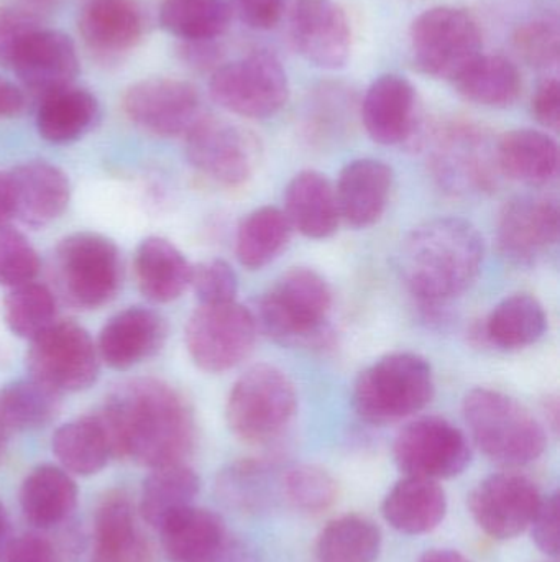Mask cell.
<instances>
[{
	"label": "cell",
	"mask_w": 560,
	"mask_h": 562,
	"mask_svg": "<svg viewBox=\"0 0 560 562\" xmlns=\"http://www.w3.org/2000/svg\"><path fill=\"white\" fill-rule=\"evenodd\" d=\"M94 415L107 435L112 456L134 459L145 468L181 464L196 445L190 403L163 380L118 383Z\"/></svg>",
	"instance_id": "obj_1"
},
{
	"label": "cell",
	"mask_w": 560,
	"mask_h": 562,
	"mask_svg": "<svg viewBox=\"0 0 560 562\" xmlns=\"http://www.w3.org/2000/svg\"><path fill=\"white\" fill-rule=\"evenodd\" d=\"M483 257V239L476 226L459 217H437L408 234L398 254V270L418 300L439 304L476 283Z\"/></svg>",
	"instance_id": "obj_2"
},
{
	"label": "cell",
	"mask_w": 560,
	"mask_h": 562,
	"mask_svg": "<svg viewBox=\"0 0 560 562\" xmlns=\"http://www.w3.org/2000/svg\"><path fill=\"white\" fill-rule=\"evenodd\" d=\"M332 291L312 269L288 270L260 297L256 326L270 339L289 347H324L331 339Z\"/></svg>",
	"instance_id": "obj_3"
},
{
	"label": "cell",
	"mask_w": 560,
	"mask_h": 562,
	"mask_svg": "<svg viewBox=\"0 0 560 562\" xmlns=\"http://www.w3.org/2000/svg\"><path fill=\"white\" fill-rule=\"evenodd\" d=\"M464 418L480 451L499 464L519 468L545 454V426L506 393L473 389L464 400Z\"/></svg>",
	"instance_id": "obj_4"
},
{
	"label": "cell",
	"mask_w": 560,
	"mask_h": 562,
	"mask_svg": "<svg viewBox=\"0 0 560 562\" xmlns=\"http://www.w3.org/2000/svg\"><path fill=\"white\" fill-rule=\"evenodd\" d=\"M434 392L431 363L418 353L397 352L381 357L358 375L352 403L365 423L384 426L423 412Z\"/></svg>",
	"instance_id": "obj_5"
},
{
	"label": "cell",
	"mask_w": 560,
	"mask_h": 562,
	"mask_svg": "<svg viewBox=\"0 0 560 562\" xmlns=\"http://www.w3.org/2000/svg\"><path fill=\"white\" fill-rule=\"evenodd\" d=\"M298 408L295 383L278 367L260 363L237 379L227 398L230 431L249 445L278 438Z\"/></svg>",
	"instance_id": "obj_6"
},
{
	"label": "cell",
	"mask_w": 560,
	"mask_h": 562,
	"mask_svg": "<svg viewBox=\"0 0 560 562\" xmlns=\"http://www.w3.org/2000/svg\"><path fill=\"white\" fill-rule=\"evenodd\" d=\"M430 168L441 190L453 196L489 193L502 175L495 138L469 121L447 122L434 132Z\"/></svg>",
	"instance_id": "obj_7"
},
{
	"label": "cell",
	"mask_w": 560,
	"mask_h": 562,
	"mask_svg": "<svg viewBox=\"0 0 560 562\" xmlns=\"http://www.w3.org/2000/svg\"><path fill=\"white\" fill-rule=\"evenodd\" d=\"M52 270L62 300L78 310H98L111 303L122 283L117 246L95 233L65 237L53 254Z\"/></svg>",
	"instance_id": "obj_8"
},
{
	"label": "cell",
	"mask_w": 560,
	"mask_h": 562,
	"mask_svg": "<svg viewBox=\"0 0 560 562\" xmlns=\"http://www.w3.org/2000/svg\"><path fill=\"white\" fill-rule=\"evenodd\" d=\"M418 71L453 82L483 52L479 22L466 10L441 5L424 10L410 29Z\"/></svg>",
	"instance_id": "obj_9"
},
{
	"label": "cell",
	"mask_w": 560,
	"mask_h": 562,
	"mask_svg": "<svg viewBox=\"0 0 560 562\" xmlns=\"http://www.w3.org/2000/svg\"><path fill=\"white\" fill-rule=\"evenodd\" d=\"M209 92L216 104L232 114L268 119L288 102V75L272 53L253 52L236 61L224 63L214 71Z\"/></svg>",
	"instance_id": "obj_10"
},
{
	"label": "cell",
	"mask_w": 560,
	"mask_h": 562,
	"mask_svg": "<svg viewBox=\"0 0 560 562\" xmlns=\"http://www.w3.org/2000/svg\"><path fill=\"white\" fill-rule=\"evenodd\" d=\"M259 326L255 314L243 304H201L186 326V347L204 372L222 373L249 359Z\"/></svg>",
	"instance_id": "obj_11"
},
{
	"label": "cell",
	"mask_w": 560,
	"mask_h": 562,
	"mask_svg": "<svg viewBox=\"0 0 560 562\" xmlns=\"http://www.w3.org/2000/svg\"><path fill=\"white\" fill-rule=\"evenodd\" d=\"M26 367L30 376L62 395L91 389L98 382L101 357L84 327L55 321L30 340Z\"/></svg>",
	"instance_id": "obj_12"
},
{
	"label": "cell",
	"mask_w": 560,
	"mask_h": 562,
	"mask_svg": "<svg viewBox=\"0 0 560 562\" xmlns=\"http://www.w3.org/2000/svg\"><path fill=\"white\" fill-rule=\"evenodd\" d=\"M184 137L191 167L219 187H242L262 160L259 137L224 119L203 115Z\"/></svg>",
	"instance_id": "obj_13"
},
{
	"label": "cell",
	"mask_w": 560,
	"mask_h": 562,
	"mask_svg": "<svg viewBox=\"0 0 560 562\" xmlns=\"http://www.w3.org/2000/svg\"><path fill=\"white\" fill-rule=\"evenodd\" d=\"M393 458L404 475L437 482L462 474L472 451L456 425L441 416H423L398 432Z\"/></svg>",
	"instance_id": "obj_14"
},
{
	"label": "cell",
	"mask_w": 560,
	"mask_h": 562,
	"mask_svg": "<svg viewBox=\"0 0 560 562\" xmlns=\"http://www.w3.org/2000/svg\"><path fill=\"white\" fill-rule=\"evenodd\" d=\"M125 114L137 127L157 137L186 135L203 117L201 95L181 79L151 78L125 92Z\"/></svg>",
	"instance_id": "obj_15"
},
{
	"label": "cell",
	"mask_w": 560,
	"mask_h": 562,
	"mask_svg": "<svg viewBox=\"0 0 560 562\" xmlns=\"http://www.w3.org/2000/svg\"><path fill=\"white\" fill-rule=\"evenodd\" d=\"M541 498L532 479L502 472L490 475L473 488L469 508L483 533L506 541L528 530Z\"/></svg>",
	"instance_id": "obj_16"
},
{
	"label": "cell",
	"mask_w": 560,
	"mask_h": 562,
	"mask_svg": "<svg viewBox=\"0 0 560 562\" xmlns=\"http://www.w3.org/2000/svg\"><path fill=\"white\" fill-rule=\"evenodd\" d=\"M296 52L322 69H341L352 55V25L335 0H295L288 16Z\"/></svg>",
	"instance_id": "obj_17"
},
{
	"label": "cell",
	"mask_w": 560,
	"mask_h": 562,
	"mask_svg": "<svg viewBox=\"0 0 560 562\" xmlns=\"http://www.w3.org/2000/svg\"><path fill=\"white\" fill-rule=\"evenodd\" d=\"M560 213L548 196H518L500 213L496 240L506 259L533 266L558 244Z\"/></svg>",
	"instance_id": "obj_18"
},
{
	"label": "cell",
	"mask_w": 560,
	"mask_h": 562,
	"mask_svg": "<svg viewBox=\"0 0 560 562\" xmlns=\"http://www.w3.org/2000/svg\"><path fill=\"white\" fill-rule=\"evenodd\" d=\"M361 117L368 137L377 144H410L421 127L416 88L404 76H380L362 99Z\"/></svg>",
	"instance_id": "obj_19"
},
{
	"label": "cell",
	"mask_w": 560,
	"mask_h": 562,
	"mask_svg": "<svg viewBox=\"0 0 560 562\" xmlns=\"http://www.w3.org/2000/svg\"><path fill=\"white\" fill-rule=\"evenodd\" d=\"M10 69L26 91L43 99L72 86L79 75L78 53L65 33L42 26L23 43Z\"/></svg>",
	"instance_id": "obj_20"
},
{
	"label": "cell",
	"mask_w": 560,
	"mask_h": 562,
	"mask_svg": "<svg viewBox=\"0 0 560 562\" xmlns=\"http://www.w3.org/2000/svg\"><path fill=\"white\" fill-rule=\"evenodd\" d=\"M168 324L150 307L132 306L112 316L102 327L99 357L111 369L128 370L163 349Z\"/></svg>",
	"instance_id": "obj_21"
},
{
	"label": "cell",
	"mask_w": 560,
	"mask_h": 562,
	"mask_svg": "<svg viewBox=\"0 0 560 562\" xmlns=\"http://www.w3.org/2000/svg\"><path fill=\"white\" fill-rule=\"evenodd\" d=\"M334 190L341 221L355 229H365L377 224L387 211L393 170L385 161L358 158L342 168Z\"/></svg>",
	"instance_id": "obj_22"
},
{
	"label": "cell",
	"mask_w": 560,
	"mask_h": 562,
	"mask_svg": "<svg viewBox=\"0 0 560 562\" xmlns=\"http://www.w3.org/2000/svg\"><path fill=\"white\" fill-rule=\"evenodd\" d=\"M16 220L25 226H49L68 207L71 187L61 168L48 161H26L9 173Z\"/></svg>",
	"instance_id": "obj_23"
},
{
	"label": "cell",
	"mask_w": 560,
	"mask_h": 562,
	"mask_svg": "<svg viewBox=\"0 0 560 562\" xmlns=\"http://www.w3.org/2000/svg\"><path fill=\"white\" fill-rule=\"evenodd\" d=\"M91 562H150L134 505L122 492H111L95 510Z\"/></svg>",
	"instance_id": "obj_24"
},
{
	"label": "cell",
	"mask_w": 560,
	"mask_h": 562,
	"mask_svg": "<svg viewBox=\"0 0 560 562\" xmlns=\"http://www.w3.org/2000/svg\"><path fill=\"white\" fill-rule=\"evenodd\" d=\"M79 33L92 52L121 55L144 36V12L135 0H91L79 15Z\"/></svg>",
	"instance_id": "obj_25"
},
{
	"label": "cell",
	"mask_w": 560,
	"mask_h": 562,
	"mask_svg": "<svg viewBox=\"0 0 560 562\" xmlns=\"http://www.w3.org/2000/svg\"><path fill=\"white\" fill-rule=\"evenodd\" d=\"M283 213L293 231L308 239H328L338 233L341 224L334 187L324 175L315 170L301 171L289 181Z\"/></svg>",
	"instance_id": "obj_26"
},
{
	"label": "cell",
	"mask_w": 560,
	"mask_h": 562,
	"mask_svg": "<svg viewBox=\"0 0 560 562\" xmlns=\"http://www.w3.org/2000/svg\"><path fill=\"white\" fill-rule=\"evenodd\" d=\"M381 510L385 520L400 533L413 537L430 533L446 517V492L436 481L404 475L388 492Z\"/></svg>",
	"instance_id": "obj_27"
},
{
	"label": "cell",
	"mask_w": 560,
	"mask_h": 562,
	"mask_svg": "<svg viewBox=\"0 0 560 562\" xmlns=\"http://www.w3.org/2000/svg\"><path fill=\"white\" fill-rule=\"evenodd\" d=\"M500 173L518 183L542 187L559 170V147L555 138L535 128H518L496 140Z\"/></svg>",
	"instance_id": "obj_28"
},
{
	"label": "cell",
	"mask_w": 560,
	"mask_h": 562,
	"mask_svg": "<svg viewBox=\"0 0 560 562\" xmlns=\"http://www.w3.org/2000/svg\"><path fill=\"white\" fill-rule=\"evenodd\" d=\"M79 491L65 469L43 464L33 469L20 487V508L33 527L49 530L71 517Z\"/></svg>",
	"instance_id": "obj_29"
},
{
	"label": "cell",
	"mask_w": 560,
	"mask_h": 562,
	"mask_svg": "<svg viewBox=\"0 0 560 562\" xmlns=\"http://www.w3.org/2000/svg\"><path fill=\"white\" fill-rule=\"evenodd\" d=\"M158 531L173 562H207L229 540L222 518L196 505L171 515Z\"/></svg>",
	"instance_id": "obj_30"
},
{
	"label": "cell",
	"mask_w": 560,
	"mask_h": 562,
	"mask_svg": "<svg viewBox=\"0 0 560 562\" xmlns=\"http://www.w3.org/2000/svg\"><path fill=\"white\" fill-rule=\"evenodd\" d=\"M193 266L170 240L148 237L134 259L138 290L153 303H171L183 296L191 283Z\"/></svg>",
	"instance_id": "obj_31"
},
{
	"label": "cell",
	"mask_w": 560,
	"mask_h": 562,
	"mask_svg": "<svg viewBox=\"0 0 560 562\" xmlns=\"http://www.w3.org/2000/svg\"><path fill=\"white\" fill-rule=\"evenodd\" d=\"M466 101L483 108L505 109L518 101L523 78L518 66L502 55H480L453 81Z\"/></svg>",
	"instance_id": "obj_32"
},
{
	"label": "cell",
	"mask_w": 560,
	"mask_h": 562,
	"mask_svg": "<svg viewBox=\"0 0 560 562\" xmlns=\"http://www.w3.org/2000/svg\"><path fill=\"white\" fill-rule=\"evenodd\" d=\"M98 117L99 102L94 94L69 86L42 99L36 128L49 144H71L88 134Z\"/></svg>",
	"instance_id": "obj_33"
},
{
	"label": "cell",
	"mask_w": 560,
	"mask_h": 562,
	"mask_svg": "<svg viewBox=\"0 0 560 562\" xmlns=\"http://www.w3.org/2000/svg\"><path fill=\"white\" fill-rule=\"evenodd\" d=\"M548 316L538 297L516 293L505 297L487 317L483 334L492 346L519 350L538 342L546 333Z\"/></svg>",
	"instance_id": "obj_34"
},
{
	"label": "cell",
	"mask_w": 560,
	"mask_h": 562,
	"mask_svg": "<svg viewBox=\"0 0 560 562\" xmlns=\"http://www.w3.org/2000/svg\"><path fill=\"white\" fill-rule=\"evenodd\" d=\"M199 491V477L184 462L151 469L141 487V517L155 530H160L171 515L194 505Z\"/></svg>",
	"instance_id": "obj_35"
},
{
	"label": "cell",
	"mask_w": 560,
	"mask_h": 562,
	"mask_svg": "<svg viewBox=\"0 0 560 562\" xmlns=\"http://www.w3.org/2000/svg\"><path fill=\"white\" fill-rule=\"evenodd\" d=\"M53 452L66 472L82 477L98 474L112 456L111 442L95 415L66 423L56 429Z\"/></svg>",
	"instance_id": "obj_36"
},
{
	"label": "cell",
	"mask_w": 560,
	"mask_h": 562,
	"mask_svg": "<svg viewBox=\"0 0 560 562\" xmlns=\"http://www.w3.org/2000/svg\"><path fill=\"white\" fill-rule=\"evenodd\" d=\"M61 393L38 380H16L0 389V426L5 432L45 428L61 409Z\"/></svg>",
	"instance_id": "obj_37"
},
{
	"label": "cell",
	"mask_w": 560,
	"mask_h": 562,
	"mask_svg": "<svg viewBox=\"0 0 560 562\" xmlns=\"http://www.w3.org/2000/svg\"><path fill=\"white\" fill-rule=\"evenodd\" d=\"M292 234V224L283 210L259 207L240 223L237 231V259L245 269H263L286 249Z\"/></svg>",
	"instance_id": "obj_38"
},
{
	"label": "cell",
	"mask_w": 560,
	"mask_h": 562,
	"mask_svg": "<svg viewBox=\"0 0 560 562\" xmlns=\"http://www.w3.org/2000/svg\"><path fill=\"white\" fill-rule=\"evenodd\" d=\"M275 479V465L265 459H240L224 468L217 475L216 492L227 507L239 512H260L266 508L282 488Z\"/></svg>",
	"instance_id": "obj_39"
},
{
	"label": "cell",
	"mask_w": 560,
	"mask_h": 562,
	"mask_svg": "<svg viewBox=\"0 0 560 562\" xmlns=\"http://www.w3.org/2000/svg\"><path fill=\"white\" fill-rule=\"evenodd\" d=\"M232 7L227 0H164L160 22L181 42L219 40L229 29Z\"/></svg>",
	"instance_id": "obj_40"
},
{
	"label": "cell",
	"mask_w": 560,
	"mask_h": 562,
	"mask_svg": "<svg viewBox=\"0 0 560 562\" xmlns=\"http://www.w3.org/2000/svg\"><path fill=\"white\" fill-rule=\"evenodd\" d=\"M319 562H375L381 550L380 528L361 515L335 518L319 535Z\"/></svg>",
	"instance_id": "obj_41"
},
{
	"label": "cell",
	"mask_w": 560,
	"mask_h": 562,
	"mask_svg": "<svg viewBox=\"0 0 560 562\" xmlns=\"http://www.w3.org/2000/svg\"><path fill=\"white\" fill-rule=\"evenodd\" d=\"M56 316L55 294L46 284L36 281L10 288L3 300V319L9 329L23 339H35L58 321Z\"/></svg>",
	"instance_id": "obj_42"
},
{
	"label": "cell",
	"mask_w": 560,
	"mask_h": 562,
	"mask_svg": "<svg viewBox=\"0 0 560 562\" xmlns=\"http://www.w3.org/2000/svg\"><path fill=\"white\" fill-rule=\"evenodd\" d=\"M516 55L548 75L558 72L560 61V29L556 13H539L519 23L513 32Z\"/></svg>",
	"instance_id": "obj_43"
},
{
	"label": "cell",
	"mask_w": 560,
	"mask_h": 562,
	"mask_svg": "<svg viewBox=\"0 0 560 562\" xmlns=\"http://www.w3.org/2000/svg\"><path fill=\"white\" fill-rule=\"evenodd\" d=\"M282 495L293 508L302 514H322L338 501L339 485L319 465H293L282 474Z\"/></svg>",
	"instance_id": "obj_44"
},
{
	"label": "cell",
	"mask_w": 560,
	"mask_h": 562,
	"mask_svg": "<svg viewBox=\"0 0 560 562\" xmlns=\"http://www.w3.org/2000/svg\"><path fill=\"white\" fill-rule=\"evenodd\" d=\"M42 269L38 252L12 227L0 229V286L15 288L35 281Z\"/></svg>",
	"instance_id": "obj_45"
},
{
	"label": "cell",
	"mask_w": 560,
	"mask_h": 562,
	"mask_svg": "<svg viewBox=\"0 0 560 562\" xmlns=\"http://www.w3.org/2000/svg\"><path fill=\"white\" fill-rule=\"evenodd\" d=\"M190 286L201 304L232 303L239 291V280L229 263L214 259L193 267Z\"/></svg>",
	"instance_id": "obj_46"
},
{
	"label": "cell",
	"mask_w": 560,
	"mask_h": 562,
	"mask_svg": "<svg viewBox=\"0 0 560 562\" xmlns=\"http://www.w3.org/2000/svg\"><path fill=\"white\" fill-rule=\"evenodd\" d=\"M38 29L39 20L30 10L0 9V66L10 68L23 43Z\"/></svg>",
	"instance_id": "obj_47"
},
{
	"label": "cell",
	"mask_w": 560,
	"mask_h": 562,
	"mask_svg": "<svg viewBox=\"0 0 560 562\" xmlns=\"http://www.w3.org/2000/svg\"><path fill=\"white\" fill-rule=\"evenodd\" d=\"M533 540L536 547L549 557H559V494L552 492L548 497L541 498L538 510L532 525Z\"/></svg>",
	"instance_id": "obj_48"
},
{
	"label": "cell",
	"mask_w": 560,
	"mask_h": 562,
	"mask_svg": "<svg viewBox=\"0 0 560 562\" xmlns=\"http://www.w3.org/2000/svg\"><path fill=\"white\" fill-rule=\"evenodd\" d=\"M533 115L542 127L558 131L560 122V82L558 72L548 75L538 88L532 102Z\"/></svg>",
	"instance_id": "obj_49"
},
{
	"label": "cell",
	"mask_w": 560,
	"mask_h": 562,
	"mask_svg": "<svg viewBox=\"0 0 560 562\" xmlns=\"http://www.w3.org/2000/svg\"><path fill=\"white\" fill-rule=\"evenodd\" d=\"M178 53L184 65L190 66L194 71L210 72V75L224 65V56H226L219 40L181 42Z\"/></svg>",
	"instance_id": "obj_50"
},
{
	"label": "cell",
	"mask_w": 560,
	"mask_h": 562,
	"mask_svg": "<svg viewBox=\"0 0 560 562\" xmlns=\"http://www.w3.org/2000/svg\"><path fill=\"white\" fill-rule=\"evenodd\" d=\"M240 20L253 30H272L285 12L283 0H233Z\"/></svg>",
	"instance_id": "obj_51"
},
{
	"label": "cell",
	"mask_w": 560,
	"mask_h": 562,
	"mask_svg": "<svg viewBox=\"0 0 560 562\" xmlns=\"http://www.w3.org/2000/svg\"><path fill=\"white\" fill-rule=\"evenodd\" d=\"M3 562H62L49 541L28 535L15 538Z\"/></svg>",
	"instance_id": "obj_52"
},
{
	"label": "cell",
	"mask_w": 560,
	"mask_h": 562,
	"mask_svg": "<svg viewBox=\"0 0 560 562\" xmlns=\"http://www.w3.org/2000/svg\"><path fill=\"white\" fill-rule=\"evenodd\" d=\"M25 109V95L0 76V119L15 117Z\"/></svg>",
	"instance_id": "obj_53"
},
{
	"label": "cell",
	"mask_w": 560,
	"mask_h": 562,
	"mask_svg": "<svg viewBox=\"0 0 560 562\" xmlns=\"http://www.w3.org/2000/svg\"><path fill=\"white\" fill-rule=\"evenodd\" d=\"M13 217H15V207H13L12 184H10L9 173L0 171V229L9 226Z\"/></svg>",
	"instance_id": "obj_54"
},
{
	"label": "cell",
	"mask_w": 560,
	"mask_h": 562,
	"mask_svg": "<svg viewBox=\"0 0 560 562\" xmlns=\"http://www.w3.org/2000/svg\"><path fill=\"white\" fill-rule=\"evenodd\" d=\"M207 562H255L249 550L237 541L227 540L226 544Z\"/></svg>",
	"instance_id": "obj_55"
},
{
	"label": "cell",
	"mask_w": 560,
	"mask_h": 562,
	"mask_svg": "<svg viewBox=\"0 0 560 562\" xmlns=\"http://www.w3.org/2000/svg\"><path fill=\"white\" fill-rule=\"evenodd\" d=\"M13 540H15V537L12 535L9 514H7L5 507L0 504V562L5 560Z\"/></svg>",
	"instance_id": "obj_56"
},
{
	"label": "cell",
	"mask_w": 560,
	"mask_h": 562,
	"mask_svg": "<svg viewBox=\"0 0 560 562\" xmlns=\"http://www.w3.org/2000/svg\"><path fill=\"white\" fill-rule=\"evenodd\" d=\"M418 562H470L456 550H431Z\"/></svg>",
	"instance_id": "obj_57"
},
{
	"label": "cell",
	"mask_w": 560,
	"mask_h": 562,
	"mask_svg": "<svg viewBox=\"0 0 560 562\" xmlns=\"http://www.w3.org/2000/svg\"><path fill=\"white\" fill-rule=\"evenodd\" d=\"M5 436L7 432L3 431L2 426H0V459H2L3 451H5Z\"/></svg>",
	"instance_id": "obj_58"
},
{
	"label": "cell",
	"mask_w": 560,
	"mask_h": 562,
	"mask_svg": "<svg viewBox=\"0 0 560 562\" xmlns=\"http://www.w3.org/2000/svg\"><path fill=\"white\" fill-rule=\"evenodd\" d=\"M33 5H46V3L52 2V0H28Z\"/></svg>",
	"instance_id": "obj_59"
}]
</instances>
